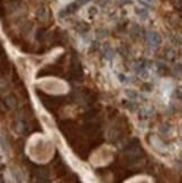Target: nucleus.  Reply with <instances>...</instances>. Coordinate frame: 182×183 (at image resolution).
I'll return each instance as SVG.
<instances>
[{"instance_id":"obj_1","label":"nucleus","mask_w":182,"mask_h":183,"mask_svg":"<svg viewBox=\"0 0 182 183\" xmlns=\"http://www.w3.org/2000/svg\"><path fill=\"white\" fill-rule=\"evenodd\" d=\"M146 42L149 46L152 47H157L159 45L161 44L162 42V38H161L160 34L155 33V32H149L146 34Z\"/></svg>"},{"instance_id":"obj_2","label":"nucleus","mask_w":182,"mask_h":183,"mask_svg":"<svg viewBox=\"0 0 182 183\" xmlns=\"http://www.w3.org/2000/svg\"><path fill=\"white\" fill-rule=\"evenodd\" d=\"M124 92H125V95H126V97L128 98V99L130 100H136L138 99V92L135 90V89L133 88H126L125 90H124Z\"/></svg>"},{"instance_id":"obj_3","label":"nucleus","mask_w":182,"mask_h":183,"mask_svg":"<svg viewBox=\"0 0 182 183\" xmlns=\"http://www.w3.org/2000/svg\"><path fill=\"white\" fill-rule=\"evenodd\" d=\"M37 183H48V174L45 171H41L38 173Z\"/></svg>"},{"instance_id":"obj_4","label":"nucleus","mask_w":182,"mask_h":183,"mask_svg":"<svg viewBox=\"0 0 182 183\" xmlns=\"http://www.w3.org/2000/svg\"><path fill=\"white\" fill-rule=\"evenodd\" d=\"M12 175H14V179L16 180V182H17V183H22V173L19 172L18 170H14V171H12Z\"/></svg>"},{"instance_id":"obj_5","label":"nucleus","mask_w":182,"mask_h":183,"mask_svg":"<svg viewBox=\"0 0 182 183\" xmlns=\"http://www.w3.org/2000/svg\"><path fill=\"white\" fill-rule=\"evenodd\" d=\"M0 143H1V147H2V150L8 152L9 150V145H8V142H7V138L5 137V136H1V138H0Z\"/></svg>"},{"instance_id":"obj_6","label":"nucleus","mask_w":182,"mask_h":183,"mask_svg":"<svg viewBox=\"0 0 182 183\" xmlns=\"http://www.w3.org/2000/svg\"><path fill=\"white\" fill-rule=\"evenodd\" d=\"M180 72H181V65H180V64H178V66H177V65L174 66L173 74H174V75H177V74H178V75H180Z\"/></svg>"}]
</instances>
